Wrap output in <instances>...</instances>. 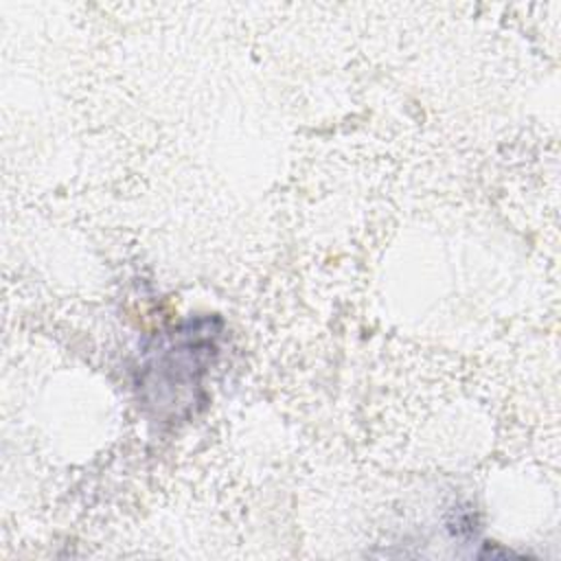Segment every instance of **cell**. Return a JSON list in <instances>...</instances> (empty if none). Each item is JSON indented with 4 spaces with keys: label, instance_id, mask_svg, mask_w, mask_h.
<instances>
[{
    "label": "cell",
    "instance_id": "6da1fadb",
    "mask_svg": "<svg viewBox=\"0 0 561 561\" xmlns=\"http://www.w3.org/2000/svg\"><path fill=\"white\" fill-rule=\"evenodd\" d=\"M217 335L210 318L188 320L160 335L138 366L140 401L156 419L191 416L202 403V381L217 355Z\"/></svg>",
    "mask_w": 561,
    "mask_h": 561
}]
</instances>
